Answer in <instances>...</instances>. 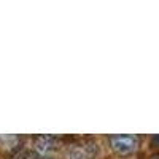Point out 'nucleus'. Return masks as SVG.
<instances>
[{"label": "nucleus", "instance_id": "1", "mask_svg": "<svg viewBox=\"0 0 159 159\" xmlns=\"http://www.w3.org/2000/svg\"><path fill=\"white\" fill-rule=\"evenodd\" d=\"M110 143L111 148L119 154H129L139 147V140L135 135H113L110 139Z\"/></svg>", "mask_w": 159, "mask_h": 159}, {"label": "nucleus", "instance_id": "2", "mask_svg": "<svg viewBox=\"0 0 159 159\" xmlns=\"http://www.w3.org/2000/svg\"><path fill=\"white\" fill-rule=\"evenodd\" d=\"M54 145H56L54 139L43 135V137H38L35 140V150L40 154H48V153H51L52 150H54Z\"/></svg>", "mask_w": 159, "mask_h": 159}, {"label": "nucleus", "instance_id": "3", "mask_svg": "<svg viewBox=\"0 0 159 159\" xmlns=\"http://www.w3.org/2000/svg\"><path fill=\"white\" fill-rule=\"evenodd\" d=\"M18 159H38V157L32 153H22L21 156H18Z\"/></svg>", "mask_w": 159, "mask_h": 159}]
</instances>
